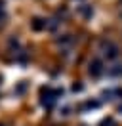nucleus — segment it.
Returning <instances> with one entry per match:
<instances>
[{
  "instance_id": "obj_2",
  "label": "nucleus",
  "mask_w": 122,
  "mask_h": 126,
  "mask_svg": "<svg viewBox=\"0 0 122 126\" xmlns=\"http://www.w3.org/2000/svg\"><path fill=\"white\" fill-rule=\"evenodd\" d=\"M101 73H103L101 61H99V59H93V61L90 63V75H93V77H99Z\"/></svg>"
},
{
  "instance_id": "obj_3",
  "label": "nucleus",
  "mask_w": 122,
  "mask_h": 126,
  "mask_svg": "<svg viewBox=\"0 0 122 126\" xmlns=\"http://www.w3.org/2000/svg\"><path fill=\"white\" fill-rule=\"evenodd\" d=\"M44 27H46V21H42L40 17L32 19V29H34V31H40V29H44Z\"/></svg>"
},
{
  "instance_id": "obj_4",
  "label": "nucleus",
  "mask_w": 122,
  "mask_h": 126,
  "mask_svg": "<svg viewBox=\"0 0 122 126\" xmlns=\"http://www.w3.org/2000/svg\"><path fill=\"white\" fill-rule=\"evenodd\" d=\"M80 12H82V16H84V17L92 16V8H82V10H80Z\"/></svg>"
},
{
  "instance_id": "obj_1",
  "label": "nucleus",
  "mask_w": 122,
  "mask_h": 126,
  "mask_svg": "<svg viewBox=\"0 0 122 126\" xmlns=\"http://www.w3.org/2000/svg\"><path fill=\"white\" fill-rule=\"evenodd\" d=\"M101 50H103V54H105L107 57H111V59L118 55V48L114 46L111 40H103V42H101Z\"/></svg>"
}]
</instances>
